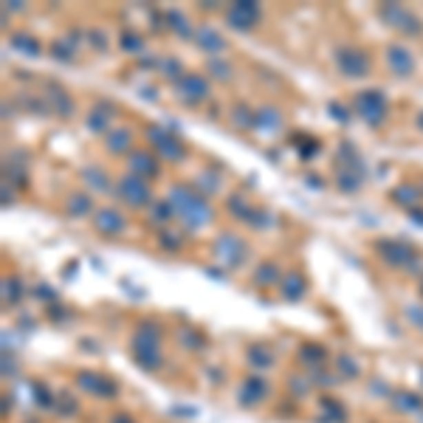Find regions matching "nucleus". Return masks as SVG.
<instances>
[{"label":"nucleus","instance_id":"f03ea898","mask_svg":"<svg viewBox=\"0 0 423 423\" xmlns=\"http://www.w3.org/2000/svg\"><path fill=\"white\" fill-rule=\"evenodd\" d=\"M353 110L364 118L367 125L381 127L386 122L389 105H386V96L381 94V90H358V94L353 96Z\"/></svg>","mask_w":423,"mask_h":423},{"label":"nucleus","instance_id":"f8f14e48","mask_svg":"<svg viewBox=\"0 0 423 423\" xmlns=\"http://www.w3.org/2000/svg\"><path fill=\"white\" fill-rule=\"evenodd\" d=\"M127 169H130V175L149 180V178H156L161 172V164H158V158L153 153H147V149H136V153L127 156Z\"/></svg>","mask_w":423,"mask_h":423},{"label":"nucleus","instance_id":"aec40b11","mask_svg":"<svg viewBox=\"0 0 423 423\" xmlns=\"http://www.w3.org/2000/svg\"><path fill=\"white\" fill-rule=\"evenodd\" d=\"M65 212H68L71 218H87V215H94V203H90L87 195L74 192V195H68V200H65Z\"/></svg>","mask_w":423,"mask_h":423},{"label":"nucleus","instance_id":"7c9ffc66","mask_svg":"<svg viewBox=\"0 0 423 423\" xmlns=\"http://www.w3.org/2000/svg\"><path fill=\"white\" fill-rule=\"evenodd\" d=\"M339 184H342L344 192H355V189H358V178H353V175H342V178H339Z\"/></svg>","mask_w":423,"mask_h":423},{"label":"nucleus","instance_id":"a211bd4d","mask_svg":"<svg viewBox=\"0 0 423 423\" xmlns=\"http://www.w3.org/2000/svg\"><path fill=\"white\" fill-rule=\"evenodd\" d=\"M167 25H169V32L178 34L180 40H195V28H192V23L187 20L184 12H178V9L167 12Z\"/></svg>","mask_w":423,"mask_h":423},{"label":"nucleus","instance_id":"2f4dec72","mask_svg":"<svg viewBox=\"0 0 423 423\" xmlns=\"http://www.w3.org/2000/svg\"><path fill=\"white\" fill-rule=\"evenodd\" d=\"M161 243H164V246H169V249H178V246H180V240H178L175 234L164 231V234H161Z\"/></svg>","mask_w":423,"mask_h":423},{"label":"nucleus","instance_id":"c85d7f7f","mask_svg":"<svg viewBox=\"0 0 423 423\" xmlns=\"http://www.w3.org/2000/svg\"><path fill=\"white\" fill-rule=\"evenodd\" d=\"M122 51H127V54L144 51V37L136 34V32H125V34H122Z\"/></svg>","mask_w":423,"mask_h":423},{"label":"nucleus","instance_id":"2eb2a0df","mask_svg":"<svg viewBox=\"0 0 423 423\" xmlns=\"http://www.w3.org/2000/svg\"><path fill=\"white\" fill-rule=\"evenodd\" d=\"M105 147H107V153H113V156L130 153V147H133V130H130V127L110 130V133L105 136Z\"/></svg>","mask_w":423,"mask_h":423},{"label":"nucleus","instance_id":"72a5a7b5","mask_svg":"<svg viewBox=\"0 0 423 423\" xmlns=\"http://www.w3.org/2000/svg\"><path fill=\"white\" fill-rule=\"evenodd\" d=\"M417 125H420V127H423V116H420V118H417Z\"/></svg>","mask_w":423,"mask_h":423},{"label":"nucleus","instance_id":"20e7f679","mask_svg":"<svg viewBox=\"0 0 423 423\" xmlns=\"http://www.w3.org/2000/svg\"><path fill=\"white\" fill-rule=\"evenodd\" d=\"M336 65L344 76L350 79H364L370 76L373 71V63H370V54L364 48H358V45H344L336 51Z\"/></svg>","mask_w":423,"mask_h":423},{"label":"nucleus","instance_id":"6e6552de","mask_svg":"<svg viewBox=\"0 0 423 423\" xmlns=\"http://www.w3.org/2000/svg\"><path fill=\"white\" fill-rule=\"evenodd\" d=\"M375 251H378V257H381L386 265H392V268H406V265L417 257V251H415L412 246L401 243V240H378V243H375Z\"/></svg>","mask_w":423,"mask_h":423},{"label":"nucleus","instance_id":"a878e982","mask_svg":"<svg viewBox=\"0 0 423 423\" xmlns=\"http://www.w3.org/2000/svg\"><path fill=\"white\" fill-rule=\"evenodd\" d=\"M229 212H231V215H237L240 220H251V215H254V206H249L243 198H240V195H231L229 198Z\"/></svg>","mask_w":423,"mask_h":423},{"label":"nucleus","instance_id":"473e14b6","mask_svg":"<svg viewBox=\"0 0 423 423\" xmlns=\"http://www.w3.org/2000/svg\"><path fill=\"white\" fill-rule=\"evenodd\" d=\"M68 45H63V43H59V45H54V56H59V59H71L74 56V51H65Z\"/></svg>","mask_w":423,"mask_h":423},{"label":"nucleus","instance_id":"1a4fd4ad","mask_svg":"<svg viewBox=\"0 0 423 423\" xmlns=\"http://www.w3.org/2000/svg\"><path fill=\"white\" fill-rule=\"evenodd\" d=\"M262 20V12L257 3H231L226 9V23L231 28H237V32H251V28H257Z\"/></svg>","mask_w":423,"mask_h":423},{"label":"nucleus","instance_id":"4be33fe9","mask_svg":"<svg viewBox=\"0 0 423 423\" xmlns=\"http://www.w3.org/2000/svg\"><path fill=\"white\" fill-rule=\"evenodd\" d=\"M280 125H282V116L277 107H262L254 113V127H260V130H277Z\"/></svg>","mask_w":423,"mask_h":423},{"label":"nucleus","instance_id":"393cba45","mask_svg":"<svg viewBox=\"0 0 423 423\" xmlns=\"http://www.w3.org/2000/svg\"><path fill=\"white\" fill-rule=\"evenodd\" d=\"M107 125H110V110L107 107H96L94 113L87 116V127L94 133H105L107 136Z\"/></svg>","mask_w":423,"mask_h":423},{"label":"nucleus","instance_id":"dca6fc26","mask_svg":"<svg viewBox=\"0 0 423 423\" xmlns=\"http://www.w3.org/2000/svg\"><path fill=\"white\" fill-rule=\"evenodd\" d=\"M282 268L274 262V260H265V262H260L257 265V271H254V282L260 285V288H268V285H277V282H282Z\"/></svg>","mask_w":423,"mask_h":423},{"label":"nucleus","instance_id":"0eeeda50","mask_svg":"<svg viewBox=\"0 0 423 423\" xmlns=\"http://www.w3.org/2000/svg\"><path fill=\"white\" fill-rule=\"evenodd\" d=\"M147 138H149V144H153L156 149H158V156L161 158H167V161H180L187 156V147H184V141H180L175 133H169V130H164V127H147Z\"/></svg>","mask_w":423,"mask_h":423},{"label":"nucleus","instance_id":"4468645a","mask_svg":"<svg viewBox=\"0 0 423 423\" xmlns=\"http://www.w3.org/2000/svg\"><path fill=\"white\" fill-rule=\"evenodd\" d=\"M195 43L206 54H223V48H226V40L212 25H198L195 28Z\"/></svg>","mask_w":423,"mask_h":423},{"label":"nucleus","instance_id":"7ed1b4c3","mask_svg":"<svg viewBox=\"0 0 423 423\" xmlns=\"http://www.w3.org/2000/svg\"><path fill=\"white\" fill-rule=\"evenodd\" d=\"M378 14H381V20H384L389 28H395V32H401V34L415 37V34L423 32L420 17H417L412 9L401 6V3H384V6L378 9Z\"/></svg>","mask_w":423,"mask_h":423},{"label":"nucleus","instance_id":"bb28decb","mask_svg":"<svg viewBox=\"0 0 423 423\" xmlns=\"http://www.w3.org/2000/svg\"><path fill=\"white\" fill-rule=\"evenodd\" d=\"M206 68H209V76H215L218 82H231V76H234L231 65L223 63V59H212V63H209Z\"/></svg>","mask_w":423,"mask_h":423},{"label":"nucleus","instance_id":"6ab92c4d","mask_svg":"<svg viewBox=\"0 0 423 423\" xmlns=\"http://www.w3.org/2000/svg\"><path fill=\"white\" fill-rule=\"evenodd\" d=\"M79 178L85 180V184L94 189V192H107L110 189V178H107V172L102 169V167H96V164H90V167H85L82 172H79Z\"/></svg>","mask_w":423,"mask_h":423},{"label":"nucleus","instance_id":"9d476101","mask_svg":"<svg viewBox=\"0 0 423 423\" xmlns=\"http://www.w3.org/2000/svg\"><path fill=\"white\" fill-rule=\"evenodd\" d=\"M94 229L105 237H118L127 229V218L116 206H102V209L94 212Z\"/></svg>","mask_w":423,"mask_h":423},{"label":"nucleus","instance_id":"c756f323","mask_svg":"<svg viewBox=\"0 0 423 423\" xmlns=\"http://www.w3.org/2000/svg\"><path fill=\"white\" fill-rule=\"evenodd\" d=\"M161 68H164L161 74H164V76H172L175 82H178L180 76H184V74H178V63H175V59H164V63H161Z\"/></svg>","mask_w":423,"mask_h":423},{"label":"nucleus","instance_id":"cd10ccee","mask_svg":"<svg viewBox=\"0 0 423 423\" xmlns=\"http://www.w3.org/2000/svg\"><path fill=\"white\" fill-rule=\"evenodd\" d=\"M149 215H153L158 223H167L169 218H175V206H172L169 200H164V203H153V206H149Z\"/></svg>","mask_w":423,"mask_h":423},{"label":"nucleus","instance_id":"f257e3e1","mask_svg":"<svg viewBox=\"0 0 423 423\" xmlns=\"http://www.w3.org/2000/svg\"><path fill=\"white\" fill-rule=\"evenodd\" d=\"M167 200L175 206V218H180V220L187 223V229H192V231L212 220V209L206 206V200L198 195L195 187H184V184H180V187H175L169 192Z\"/></svg>","mask_w":423,"mask_h":423},{"label":"nucleus","instance_id":"39448f33","mask_svg":"<svg viewBox=\"0 0 423 423\" xmlns=\"http://www.w3.org/2000/svg\"><path fill=\"white\" fill-rule=\"evenodd\" d=\"M118 198H122L130 209H144V206H153V189H149V180L136 178V175H125L116 187Z\"/></svg>","mask_w":423,"mask_h":423},{"label":"nucleus","instance_id":"5701e85b","mask_svg":"<svg viewBox=\"0 0 423 423\" xmlns=\"http://www.w3.org/2000/svg\"><path fill=\"white\" fill-rule=\"evenodd\" d=\"M48 99H51V105H54V110H56V116H63V118H68L71 113H74V99L65 94V90H59V87H51V94H48Z\"/></svg>","mask_w":423,"mask_h":423},{"label":"nucleus","instance_id":"ddd939ff","mask_svg":"<svg viewBox=\"0 0 423 423\" xmlns=\"http://www.w3.org/2000/svg\"><path fill=\"white\" fill-rule=\"evenodd\" d=\"M243 249L246 246H243V240H240L237 234H220L218 243H215V251L226 265H240L243 262V257H246Z\"/></svg>","mask_w":423,"mask_h":423},{"label":"nucleus","instance_id":"412c9836","mask_svg":"<svg viewBox=\"0 0 423 423\" xmlns=\"http://www.w3.org/2000/svg\"><path fill=\"white\" fill-rule=\"evenodd\" d=\"M389 198L395 200L398 206H404V209H415L417 200H420V192H417L415 184H401V187H395V189L389 192Z\"/></svg>","mask_w":423,"mask_h":423},{"label":"nucleus","instance_id":"423d86ee","mask_svg":"<svg viewBox=\"0 0 423 423\" xmlns=\"http://www.w3.org/2000/svg\"><path fill=\"white\" fill-rule=\"evenodd\" d=\"M175 96L187 107H198L209 99V79L203 74H184L175 82Z\"/></svg>","mask_w":423,"mask_h":423},{"label":"nucleus","instance_id":"b1692460","mask_svg":"<svg viewBox=\"0 0 423 423\" xmlns=\"http://www.w3.org/2000/svg\"><path fill=\"white\" fill-rule=\"evenodd\" d=\"M9 43H12V45H14L17 51L28 54V56H37V54H40V43H37V37H32V34H25V32H14Z\"/></svg>","mask_w":423,"mask_h":423},{"label":"nucleus","instance_id":"f3484780","mask_svg":"<svg viewBox=\"0 0 423 423\" xmlns=\"http://www.w3.org/2000/svg\"><path fill=\"white\" fill-rule=\"evenodd\" d=\"M280 288H282V296L293 302V299H302V296H305L308 282H305V277H302L299 271H288V274L282 277V282H280Z\"/></svg>","mask_w":423,"mask_h":423},{"label":"nucleus","instance_id":"f704fd0d","mask_svg":"<svg viewBox=\"0 0 423 423\" xmlns=\"http://www.w3.org/2000/svg\"><path fill=\"white\" fill-rule=\"evenodd\" d=\"M420 291H423V282H420Z\"/></svg>","mask_w":423,"mask_h":423},{"label":"nucleus","instance_id":"9b49d317","mask_svg":"<svg viewBox=\"0 0 423 423\" xmlns=\"http://www.w3.org/2000/svg\"><path fill=\"white\" fill-rule=\"evenodd\" d=\"M386 65H389V71L395 74V76L406 79V76L415 74V54H412L406 45L392 43V45L386 48Z\"/></svg>","mask_w":423,"mask_h":423}]
</instances>
